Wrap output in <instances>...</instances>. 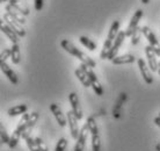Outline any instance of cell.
<instances>
[{
    "instance_id": "6da1fadb",
    "label": "cell",
    "mask_w": 160,
    "mask_h": 151,
    "mask_svg": "<svg viewBox=\"0 0 160 151\" xmlns=\"http://www.w3.org/2000/svg\"><path fill=\"white\" fill-rule=\"evenodd\" d=\"M60 45H62V48L64 49L65 51H68L70 55L74 56V57H77L79 60H81V63L87 64L88 66H91V68H93V69L96 66L95 60H92L89 56H87L85 52L81 51V50H79L72 42H70L68 40H63L60 42Z\"/></svg>"
},
{
    "instance_id": "7a4b0ae2",
    "label": "cell",
    "mask_w": 160,
    "mask_h": 151,
    "mask_svg": "<svg viewBox=\"0 0 160 151\" xmlns=\"http://www.w3.org/2000/svg\"><path fill=\"white\" fill-rule=\"evenodd\" d=\"M29 117H30V114H29V113L22 114V117H21V120L19 121L18 127L15 128L13 135L11 136V141H9V144H8V147L11 148V149H14V148L18 145L20 138H22V135H23L24 130H26V128H27V124H28Z\"/></svg>"
},
{
    "instance_id": "3957f363",
    "label": "cell",
    "mask_w": 160,
    "mask_h": 151,
    "mask_svg": "<svg viewBox=\"0 0 160 151\" xmlns=\"http://www.w3.org/2000/svg\"><path fill=\"white\" fill-rule=\"evenodd\" d=\"M80 69H81L82 71H85V73L88 76V78L91 80V87L93 88V91L95 92L96 96H102V94H103V87H102V85H101L99 79H98L95 72L93 71V68L88 66L87 64L81 63Z\"/></svg>"
},
{
    "instance_id": "277c9868",
    "label": "cell",
    "mask_w": 160,
    "mask_h": 151,
    "mask_svg": "<svg viewBox=\"0 0 160 151\" xmlns=\"http://www.w3.org/2000/svg\"><path fill=\"white\" fill-rule=\"evenodd\" d=\"M87 126H88V129H89V133L92 135V150L100 151L101 150L100 133H99V128H98V124H96L94 117H92V116L88 117Z\"/></svg>"
},
{
    "instance_id": "5b68a950",
    "label": "cell",
    "mask_w": 160,
    "mask_h": 151,
    "mask_svg": "<svg viewBox=\"0 0 160 151\" xmlns=\"http://www.w3.org/2000/svg\"><path fill=\"white\" fill-rule=\"evenodd\" d=\"M125 37H127V34H125V32H120V33H118V35H117V37L115 39V41H114V44H112V49H110V51H109L108 58H107V60H112L115 57H116L117 52H118L120 48L122 47V44H123L124 39H125Z\"/></svg>"
},
{
    "instance_id": "8992f818",
    "label": "cell",
    "mask_w": 160,
    "mask_h": 151,
    "mask_svg": "<svg viewBox=\"0 0 160 151\" xmlns=\"http://www.w3.org/2000/svg\"><path fill=\"white\" fill-rule=\"evenodd\" d=\"M68 126H70V131H71V136L72 138L78 139L80 134L79 127H78V117L76 116V114L73 113L72 111L68 112Z\"/></svg>"
},
{
    "instance_id": "52a82bcc",
    "label": "cell",
    "mask_w": 160,
    "mask_h": 151,
    "mask_svg": "<svg viewBox=\"0 0 160 151\" xmlns=\"http://www.w3.org/2000/svg\"><path fill=\"white\" fill-rule=\"evenodd\" d=\"M4 21L6 22V23L9 26V27L12 28L13 30L19 35V37H23V36H26V30H24L23 28L21 27V23L20 22H18L16 20H14L12 16L9 15L8 13H5L4 14Z\"/></svg>"
},
{
    "instance_id": "ba28073f",
    "label": "cell",
    "mask_w": 160,
    "mask_h": 151,
    "mask_svg": "<svg viewBox=\"0 0 160 151\" xmlns=\"http://www.w3.org/2000/svg\"><path fill=\"white\" fill-rule=\"evenodd\" d=\"M68 100H70V105H71L72 112L76 114L78 120H81L82 116H84V114H82V109H81V106H80L79 98H78L76 92H71V93L68 94Z\"/></svg>"
},
{
    "instance_id": "9c48e42d",
    "label": "cell",
    "mask_w": 160,
    "mask_h": 151,
    "mask_svg": "<svg viewBox=\"0 0 160 151\" xmlns=\"http://www.w3.org/2000/svg\"><path fill=\"white\" fill-rule=\"evenodd\" d=\"M142 16H143V9H137L136 12H135V14L132 15L131 20H130V23H129L128 28H127V30H125L127 36L131 37V35L133 34V32L138 28V23H139Z\"/></svg>"
},
{
    "instance_id": "30bf717a",
    "label": "cell",
    "mask_w": 160,
    "mask_h": 151,
    "mask_svg": "<svg viewBox=\"0 0 160 151\" xmlns=\"http://www.w3.org/2000/svg\"><path fill=\"white\" fill-rule=\"evenodd\" d=\"M88 133H89V129H88V126H87V123H86L82 126L81 130H80L79 137H78L77 143H76V145H74V151H84L85 150Z\"/></svg>"
},
{
    "instance_id": "8fae6325",
    "label": "cell",
    "mask_w": 160,
    "mask_h": 151,
    "mask_svg": "<svg viewBox=\"0 0 160 151\" xmlns=\"http://www.w3.org/2000/svg\"><path fill=\"white\" fill-rule=\"evenodd\" d=\"M145 54H146V57H148V66H150V70L153 72L158 71V62H157V55L154 50H153V47L148 44V47L145 48Z\"/></svg>"
},
{
    "instance_id": "7c38bea8",
    "label": "cell",
    "mask_w": 160,
    "mask_h": 151,
    "mask_svg": "<svg viewBox=\"0 0 160 151\" xmlns=\"http://www.w3.org/2000/svg\"><path fill=\"white\" fill-rule=\"evenodd\" d=\"M137 64H138V68H139V71H140V76L143 77V79L145 80V83L146 84H152L153 83V78L151 73H150V70H148V66L146 65V63L144 62V60H137Z\"/></svg>"
},
{
    "instance_id": "4fadbf2b",
    "label": "cell",
    "mask_w": 160,
    "mask_h": 151,
    "mask_svg": "<svg viewBox=\"0 0 160 151\" xmlns=\"http://www.w3.org/2000/svg\"><path fill=\"white\" fill-rule=\"evenodd\" d=\"M0 68H1V71H2V73L7 77V79L9 80L13 85H18V84H19V78H18L16 73L13 71L12 69H11V66H9L6 62L0 63Z\"/></svg>"
},
{
    "instance_id": "5bb4252c",
    "label": "cell",
    "mask_w": 160,
    "mask_h": 151,
    "mask_svg": "<svg viewBox=\"0 0 160 151\" xmlns=\"http://www.w3.org/2000/svg\"><path fill=\"white\" fill-rule=\"evenodd\" d=\"M50 111L53 114L55 119L57 120V122H58V124H59L60 127H65L66 126V117L62 113V109H60L59 106L57 103H51L50 105Z\"/></svg>"
},
{
    "instance_id": "9a60e30c",
    "label": "cell",
    "mask_w": 160,
    "mask_h": 151,
    "mask_svg": "<svg viewBox=\"0 0 160 151\" xmlns=\"http://www.w3.org/2000/svg\"><path fill=\"white\" fill-rule=\"evenodd\" d=\"M0 28H1V32L4 33L5 35L8 37V40L11 41L13 44L14 43H18V40H19V35L16 34L14 30H13L12 28L9 27L6 22H5L4 20H1V22H0Z\"/></svg>"
},
{
    "instance_id": "2e32d148",
    "label": "cell",
    "mask_w": 160,
    "mask_h": 151,
    "mask_svg": "<svg viewBox=\"0 0 160 151\" xmlns=\"http://www.w3.org/2000/svg\"><path fill=\"white\" fill-rule=\"evenodd\" d=\"M38 117H40V115H38V113H37V112H32V113H30V117H29L27 128H26L23 135H22V138H23V139L28 138L29 136H30V133H32V128L35 127L36 122L38 121Z\"/></svg>"
},
{
    "instance_id": "e0dca14e",
    "label": "cell",
    "mask_w": 160,
    "mask_h": 151,
    "mask_svg": "<svg viewBox=\"0 0 160 151\" xmlns=\"http://www.w3.org/2000/svg\"><path fill=\"white\" fill-rule=\"evenodd\" d=\"M142 33H143V35L145 36V39L148 40L150 45H152V47H160V44H159V42H158V40H157L154 33H153L150 28L146 27V26L143 27L142 28Z\"/></svg>"
},
{
    "instance_id": "ac0fdd59",
    "label": "cell",
    "mask_w": 160,
    "mask_h": 151,
    "mask_svg": "<svg viewBox=\"0 0 160 151\" xmlns=\"http://www.w3.org/2000/svg\"><path fill=\"white\" fill-rule=\"evenodd\" d=\"M5 9L7 11L6 13H8L9 15L12 16L14 20H16L18 22H20L21 24H23V23H26V19H24V15L23 14H21L19 11H16L15 8L13 7V6H11V5L8 4L6 7H5Z\"/></svg>"
},
{
    "instance_id": "d6986e66",
    "label": "cell",
    "mask_w": 160,
    "mask_h": 151,
    "mask_svg": "<svg viewBox=\"0 0 160 151\" xmlns=\"http://www.w3.org/2000/svg\"><path fill=\"white\" fill-rule=\"evenodd\" d=\"M135 60H136V58H135L133 55H131V54H125V55H122V56H116L112 62V64H115V65H121V64L133 63Z\"/></svg>"
},
{
    "instance_id": "ffe728a7",
    "label": "cell",
    "mask_w": 160,
    "mask_h": 151,
    "mask_svg": "<svg viewBox=\"0 0 160 151\" xmlns=\"http://www.w3.org/2000/svg\"><path fill=\"white\" fill-rule=\"evenodd\" d=\"M120 21H114L110 26V29H109V33H108V36H107V40L110 41V42H114L115 39L117 37L118 35V33H120Z\"/></svg>"
},
{
    "instance_id": "44dd1931",
    "label": "cell",
    "mask_w": 160,
    "mask_h": 151,
    "mask_svg": "<svg viewBox=\"0 0 160 151\" xmlns=\"http://www.w3.org/2000/svg\"><path fill=\"white\" fill-rule=\"evenodd\" d=\"M28 111V106L27 105H18V106H14V107L9 108L7 111L8 115L9 116H18L21 115V114H24Z\"/></svg>"
},
{
    "instance_id": "7402d4cb",
    "label": "cell",
    "mask_w": 160,
    "mask_h": 151,
    "mask_svg": "<svg viewBox=\"0 0 160 151\" xmlns=\"http://www.w3.org/2000/svg\"><path fill=\"white\" fill-rule=\"evenodd\" d=\"M11 60L14 64H19L21 60V54H20V47L18 43H14L11 47Z\"/></svg>"
},
{
    "instance_id": "603a6c76",
    "label": "cell",
    "mask_w": 160,
    "mask_h": 151,
    "mask_svg": "<svg viewBox=\"0 0 160 151\" xmlns=\"http://www.w3.org/2000/svg\"><path fill=\"white\" fill-rule=\"evenodd\" d=\"M74 75L77 76V78L80 80V83L84 85L85 87H89L91 86V80L88 78V76L85 73V71H82L81 69H77L76 71H74Z\"/></svg>"
},
{
    "instance_id": "cb8c5ba5",
    "label": "cell",
    "mask_w": 160,
    "mask_h": 151,
    "mask_svg": "<svg viewBox=\"0 0 160 151\" xmlns=\"http://www.w3.org/2000/svg\"><path fill=\"white\" fill-rule=\"evenodd\" d=\"M8 3H9V5H11V6H13V7L15 8L16 11H19L21 14H23L24 16L29 15L30 11H29V9L26 7V6H23V5L21 4L19 0H8Z\"/></svg>"
},
{
    "instance_id": "d4e9b609",
    "label": "cell",
    "mask_w": 160,
    "mask_h": 151,
    "mask_svg": "<svg viewBox=\"0 0 160 151\" xmlns=\"http://www.w3.org/2000/svg\"><path fill=\"white\" fill-rule=\"evenodd\" d=\"M79 41H80V43L82 44V45H85V48H87L88 50H91V51H95L96 43L94 42V41L91 40V39H88L87 36H84V35L80 36Z\"/></svg>"
},
{
    "instance_id": "484cf974",
    "label": "cell",
    "mask_w": 160,
    "mask_h": 151,
    "mask_svg": "<svg viewBox=\"0 0 160 151\" xmlns=\"http://www.w3.org/2000/svg\"><path fill=\"white\" fill-rule=\"evenodd\" d=\"M68 139L65 138V137H62V138L57 142L56 147H55V151H65L66 150V148H68Z\"/></svg>"
},
{
    "instance_id": "4316f807",
    "label": "cell",
    "mask_w": 160,
    "mask_h": 151,
    "mask_svg": "<svg viewBox=\"0 0 160 151\" xmlns=\"http://www.w3.org/2000/svg\"><path fill=\"white\" fill-rule=\"evenodd\" d=\"M140 34H143V33H142V28H137L136 30L133 32V34L131 35V44L132 45H137V44L139 43Z\"/></svg>"
},
{
    "instance_id": "83f0119b",
    "label": "cell",
    "mask_w": 160,
    "mask_h": 151,
    "mask_svg": "<svg viewBox=\"0 0 160 151\" xmlns=\"http://www.w3.org/2000/svg\"><path fill=\"white\" fill-rule=\"evenodd\" d=\"M0 131H1V143H2V144H9L11 137L8 136L6 128H5L4 126H1V128H0Z\"/></svg>"
},
{
    "instance_id": "f1b7e54d",
    "label": "cell",
    "mask_w": 160,
    "mask_h": 151,
    "mask_svg": "<svg viewBox=\"0 0 160 151\" xmlns=\"http://www.w3.org/2000/svg\"><path fill=\"white\" fill-rule=\"evenodd\" d=\"M11 57V49L9 48H6L4 49L1 54H0V63H2V62H6L7 58Z\"/></svg>"
},
{
    "instance_id": "f546056e",
    "label": "cell",
    "mask_w": 160,
    "mask_h": 151,
    "mask_svg": "<svg viewBox=\"0 0 160 151\" xmlns=\"http://www.w3.org/2000/svg\"><path fill=\"white\" fill-rule=\"evenodd\" d=\"M35 141H36V143H37V145H38V148H40L41 151H49V148L47 147V144L44 143L40 137H36V138H35Z\"/></svg>"
},
{
    "instance_id": "4dcf8cb0",
    "label": "cell",
    "mask_w": 160,
    "mask_h": 151,
    "mask_svg": "<svg viewBox=\"0 0 160 151\" xmlns=\"http://www.w3.org/2000/svg\"><path fill=\"white\" fill-rule=\"evenodd\" d=\"M34 3H35V9L37 12H40L43 7V0H34Z\"/></svg>"
},
{
    "instance_id": "1f68e13d",
    "label": "cell",
    "mask_w": 160,
    "mask_h": 151,
    "mask_svg": "<svg viewBox=\"0 0 160 151\" xmlns=\"http://www.w3.org/2000/svg\"><path fill=\"white\" fill-rule=\"evenodd\" d=\"M154 123L160 128V116H157L156 119H154Z\"/></svg>"
},
{
    "instance_id": "d6a6232c",
    "label": "cell",
    "mask_w": 160,
    "mask_h": 151,
    "mask_svg": "<svg viewBox=\"0 0 160 151\" xmlns=\"http://www.w3.org/2000/svg\"><path fill=\"white\" fill-rule=\"evenodd\" d=\"M156 150H157V151H160V143H158V144L156 145Z\"/></svg>"
},
{
    "instance_id": "836d02e7",
    "label": "cell",
    "mask_w": 160,
    "mask_h": 151,
    "mask_svg": "<svg viewBox=\"0 0 160 151\" xmlns=\"http://www.w3.org/2000/svg\"><path fill=\"white\" fill-rule=\"evenodd\" d=\"M140 1H142L144 5H146V4H148V1H150V0H140Z\"/></svg>"
},
{
    "instance_id": "e575fe53",
    "label": "cell",
    "mask_w": 160,
    "mask_h": 151,
    "mask_svg": "<svg viewBox=\"0 0 160 151\" xmlns=\"http://www.w3.org/2000/svg\"><path fill=\"white\" fill-rule=\"evenodd\" d=\"M158 66H159V69H160V62H159V63H158Z\"/></svg>"
},
{
    "instance_id": "d590c367",
    "label": "cell",
    "mask_w": 160,
    "mask_h": 151,
    "mask_svg": "<svg viewBox=\"0 0 160 151\" xmlns=\"http://www.w3.org/2000/svg\"><path fill=\"white\" fill-rule=\"evenodd\" d=\"M0 1H1V3H4V1H6V0H0Z\"/></svg>"
},
{
    "instance_id": "8d00e7d4",
    "label": "cell",
    "mask_w": 160,
    "mask_h": 151,
    "mask_svg": "<svg viewBox=\"0 0 160 151\" xmlns=\"http://www.w3.org/2000/svg\"><path fill=\"white\" fill-rule=\"evenodd\" d=\"M158 72H159V76H160V69H159V71H158Z\"/></svg>"
},
{
    "instance_id": "74e56055",
    "label": "cell",
    "mask_w": 160,
    "mask_h": 151,
    "mask_svg": "<svg viewBox=\"0 0 160 151\" xmlns=\"http://www.w3.org/2000/svg\"><path fill=\"white\" fill-rule=\"evenodd\" d=\"M159 116H160V113H159Z\"/></svg>"
}]
</instances>
